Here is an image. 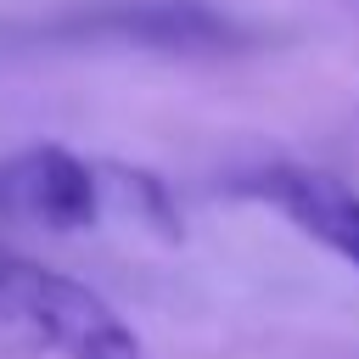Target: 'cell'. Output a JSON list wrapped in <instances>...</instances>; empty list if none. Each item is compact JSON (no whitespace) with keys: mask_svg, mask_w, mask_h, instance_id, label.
Wrapping results in <instances>:
<instances>
[{"mask_svg":"<svg viewBox=\"0 0 359 359\" xmlns=\"http://www.w3.org/2000/svg\"><path fill=\"white\" fill-rule=\"evenodd\" d=\"M0 337H28L56 359H146L123 314L73 275H56L17 252L0 280Z\"/></svg>","mask_w":359,"mask_h":359,"instance_id":"6da1fadb","label":"cell"},{"mask_svg":"<svg viewBox=\"0 0 359 359\" xmlns=\"http://www.w3.org/2000/svg\"><path fill=\"white\" fill-rule=\"evenodd\" d=\"M62 28L118 45H151V50H219L241 39V22L208 0H107L101 11H79Z\"/></svg>","mask_w":359,"mask_h":359,"instance_id":"277c9868","label":"cell"},{"mask_svg":"<svg viewBox=\"0 0 359 359\" xmlns=\"http://www.w3.org/2000/svg\"><path fill=\"white\" fill-rule=\"evenodd\" d=\"M6 269H11V252H6V247H0V275H6Z\"/></svg>","mask_w":359,"mask_h":359,"instance_id":"5b68a950","label":"cell"},{"mask_svg":"<svg viewBox=\"0 0 359 359\" xmlns=\"http://www.w3.org/2000/svg\"><path fill=\"white\" fill-rule=\"evenodd\" d=\"M224 191L280 213L303 241L325 247L337 264L359 275V191L348 180L309 168V163H258L247 174H230Z\"/></svg>","mask_w":359,"mask_h":359,"instance_id":"7a4b0ae2","label":"cell"},{"mask_svg":"<svg viewBox=\"0 0 359 359\" xmlns=\"http://www.w3.org/2000/svg\"><path fill=\"white\" fill-rule=\"evenodd\" d=\"M107 180L67 146H28L0 163V213L39 219L50 230H84L101 219Z\"/></svg>","mask_w":359,"mask_h":359,"instance_id":"3957f363","label":"cell"}]
</instances>
